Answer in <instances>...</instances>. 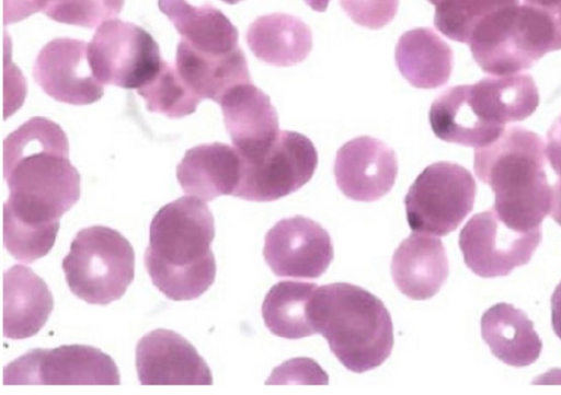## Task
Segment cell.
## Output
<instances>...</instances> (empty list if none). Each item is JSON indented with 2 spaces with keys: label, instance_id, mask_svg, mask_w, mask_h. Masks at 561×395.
<instances>
[{
  "label": "cell",
  "instance_id": "1",
  "mask_svg": "<svg viewBox=\"0 0 561 395\" xmlns=\"http://www.w3.org/2000/svg\"><path fill=\"white\" fill-rule=\"evenodd\" d=\"M3 245L18 260L33 263L53 248L60 217L80 197V175L69 160L60 126L32 117L3 141Z\"/></svg>",
  "mask_w": 561,
  "mask_h": 395
},
{
  "label": "cell",
  "instance_id": "2",
  "mask_svg": "<svg viewBox=\"0 0 561 395\" xmlns=\"http://www.w3.org/2000/svg\"><path fill=\"white\" fill-rule=\"evenodd\" d=\"M214 237L215 221L205 200L183 196L160 208L144 255L153 286L174 301L202 295L216 277Z\"/></svg>",
  "mask_w": 561,
  "mask_h": 395
},
{
  "label": "cell",
  "instance_id": "3",
  "mask_svg": "<svg viewBox=\"0 0 561 395\" xmlns=\"http://www.w3.org/2000/svg\"><path fill=\"white\" fill-rule=\"evenodd\" d=\"M538 105L531 75H491L445 90L432 103L428 119L440 140L478 149L496 141L506 124L528 118Z\"/></svg>",
  "mask_w": 561,
  "mask_h": 395
},
{
  "label": "cell",
  "instance_id": "4",
  "mask_svg": "<svg viewBox=\"0 0 561 395\" xmlns=\"http://www.w3.org/2000/svg\"><path fill=\"white\" fill-rule=\"evenodd\" d=\"M546 160L542 138L519 126L506 128L496 141L474 151V173L493 190L497 217L514 230L538 229L550 212Z\"/></svg>",
  "mask_w": 561,
  "mask_h": 395
},
{
  "label": "cell",
  "instance_id": "5",
  "mask_svg": "<svg viewBox=\"0 0 561 395\" xmlns=\"http://www.w3.org/2000/svg\"><path fill=\"white\" fill-rule=\"evenodd\" d=\"M309 314L339 361L363 373L381 365L393 347V326L383 302L366 289L334 282L316 289Z\"/></svg>",
  "mask_w": 561,
  "mask_h": 395
},
{
  "label": "cell",
  "instance_id": "6",
  "mask_svg": "<svg viewBox=\"0 0 561 395\" xmlns=\"http://www.w3.org/2000/svg\"><path fill=\"white\" fill-rule=\"evenodd\" d=\"M469 48L490 75L520 73L561 49V22L551 11L518 2L485 16L473 30Z\"/></svg>",
  "mask_w": 561,
  "mask_h": 395
},
{
  "label": "cell",
  "instance_id": "7",
  "mask_svg": "<svg viewBox=\"0 0 561 395\" xmlns=\"http://www.w3.org/2000/svg\"><path fill=\"white\" fill-rule=\"evenodd\" d=\"M70 291L90 303L121 299L135 276V252L117 230L92 225L80 230L61 263Z\"/></svg>",
  "mask_w": 561,
  "mask_h": 395
},
{
  "label": "cell",
  "instance_id": "8",
  "mask_svg": "<svg viewBox=\"0 0 561 395\" xmlns=\"http://www.w3.org/2000/svg\"><path fill=\"white\" fill-rule=\"evenodd\" d=\"M241 176L233 196L250 201H274L308 183L318 165V153L309 138L279 131L266 147L240 154Z\"/></svg>",
  "mask_w": 561,
  "mask_h": 395
},
{
  "label": "cell",
  "instance_id": "9",
  "mask_svg": "<svg viewBox=\"0 0 561 395\" xmlns=\"http://www.w3.org/2000/svg\"><path fill=\"white\" fill-rule=\"evenodd\" d=\"M477 184L463 166L440 161L426 166L404 198L407 220L413 232L444 236L471 212Z\"/></svg>",
  "mask_w": 561,
  "mask_h": 395
},
{
  "label": "cell",
  "instance_id": "10",
  "mask_svg": "<svg viewBox=\"0 0 561 395\" xmlns=\"http://www.w3.org/2000/svg\"><path fill=\"white\" fill-rule=\"evenodd\" d=\"M88 59L102 84L139 89L160 70L159 45L142 27L112 19L103 22L88 44Z\"/></svg>",
  "mask_w": 561,
  "mask_h": 395
},
{
  "label": "cell",
  "instance_id": "11",
  "mask_svg": "<svg viewBox=\"0 0 561 395\" xmlns=\"http://www.w3.org/2000/svg\"><path fill=\"white\" fill-rule=\"evenodd\" d=\"M119 382L114 360L87 345L31 349L3 369L4 385H118Z\"/></svg>",
  "mask_w": 561,
  "mask_h": 395
},
{
  "label": "cell",
  "instance_id": "12",
  "mask_svg": "<svg viewBox=\"0 0 561 395\" xmlns=\"http://www.w3.org/2000/svg\"><path fill=\"white\" fill-rule=\"evenodd\" d=\"M541 242V228L520 232L493 208L473 214L461 229L459 247L469 269L482 278L504 277L526 265Z\"/></svg>",
  "mask_w": 561,
  "mask_h": 395
},
{
  "label": "cell",
  "instance_id": "13",
  "mask_svg": "<svg viewBox=\"0 0 561 395\" xmlns=\"http://www.w3.org/2000/svg\"><path fill=\"white\" fill-rule=\"evenodd\" d=\"M263 256L277 277L316 279L328 269L334 249L321 224L294 216L282 219L266 233Z\"/></svg>",
  "mask_w": 561,
  "mask_h": 395
},
{
  "label": "cell",
  "instance_id": "14",
  "mask_svg": "<svg viewBox=\"0 0 561 395\" xmlns=\"http://www.w3.org/2000/svg\"><path fill=\"white\" fill-rule=\"evenodd\" d=\"M33 78L47 95L71 105L92 104L104 94L83 40L61 37L48 42L35 59Z\"/></svg>",
  "mask_w": 561,
  "mask_h": 395
},
{
  "label": "cell",
  "instance_id": "15",
  "mask_svg": "<svg viewBox=\"0 0 561 395\" xmlns=\"http://www.w3.org/2000/svg\"><path fill=\"white\" fill-rule=\"evenodd\" d=\"M141 385H211L213 374L196 348L179 333L157 328L136 346Z\"/></svg>",
  "mask_w": 561,
  "mask_h": 395
},
{
  "label": "cell",
  "instance_id": "16",
  "mask_svg": "<svg viewBox=\"0 0 561 395\" xmlns=\"http://www.w3.org/2000/svg\"><path fill=\"white\" fill-rule=\"evenodd\" d=\"M394 151L379 139L360 136L344 143L334 161L340 190L356 201H376L388 194L397 178Z\"/></svg>",
  "mask_w": 561,
  "mask_h": 395
},
{
  "label": "cell",
  "instance_id": "17",
  "mask_svg": "<svg viewBox=\"0 0 561 395\" xmlns=\"http://www.w3.org/2000/svg\"><path fill=\"white\" fill-rule=\"evenodd\" d=\"M219 104L226 129L240 154L266 147L280 131L268 95L251 81L230 89Z\"/></svg>",
  "mask_w": 561,
  "mask_h": 395
},
{
  "label": "cell",
  "instance_id": "18",
  "mask_svg": "<svg viewBox=\"0 0 561 395\" xmlns=\"http://www.w3.org/2000/svg\"><path fill=\"white\" fill-rule=\"evenodd\" d=\"M448 274V258L443 242L426 233H412L393 253L392 279L397 288L412 300L434 297Z\"/></svg>",
  "mask_w": 561,
  "mask_h": 395
},
{
  "label": "cell",
  "instance_id": "19",
  "mask_svg": "<svg viewBox=\"0 0 561 395\" xmlns=\"http://www.w3.org/2000/svg\"><path fill=\"white\" fill-rule=\"evenodd\" d=\"M3 336L24 339L36 335L54 307L46 282L30 267L14 265L3 272Z\"/></svg>",
  "mask_w": 561,
  "mask_h": 395
},
{
  "label": "cell",
  "instance_id": "20",
  "mask_svg": "<svg viewBox=\"0 0 561 395\" xmlns=\"http://www.w3.org/2000/svg\"><path fill=\"white\" fill-rule=\"evenodd\" d=\"M241 160L234 147L221 142L188 149L176 166V178L188 195L205 201L234 194L240 183Z\"/></svg>",
  "mask_w": 561,
  "mask_h": 395
},
{
  "label": "cell",
  "instance_id": "21",
  "mask_svg": "<svg viewBox=\"0 0 561 395\" xmlns=\"http://www.w3.org/2000/svg\"><path fill=\"white\" fill-rule=\"evenodd\" d=\"M175 68L184 82L202 100L208 98L218 104L230 89L251 81L241 48L228 54H206L180 40Z\"/></svg>",
  "mask_w": 561,
  "mask_h": 395
},
{
  "label": "cell",
  "instance_id": "22",
  "mask_svg": "<svg viewBox=\"0 0 561 395\" xmlns=\"http://www.w3.org/2000/svg\"><path fill=\"white\" fill-rule=\"evenodd\" d=\"M480 325L491 352L505 364L522 368L539 358L542 342L524 311L501 302L483 313Z\"/></svg>",
  "mask_w": 561,
  "mask_h": 395
},
{
  "label": "cell",
  "instance_id": "23",
  "mask_svg": "<svg viewBox=\"0 0 561 395\" xmlns=\"http://www.w3.org/2000/svg\"><path fill=\"white\" fill-rule=\"evenodd\" d=\"M160 11L172 22L181 40L206 54H228L239 47V33L230 20L211 4L187 0H158Z\"/></svg>",
  "mask_w": 561,
  "mask_h": 395
},
{
  "label": "cell",
  "instance_id": "24",
  "mask_svg": "<svg viewBox=\"0 0 561 395\" xmlns=\"http://www.w3.org/2000/svg\"><path fill=\"white\" fill-rule=\"evenodd\" d=\"M245 40L261 61L289 67L304 61L312 48V33L299 18L271 13L256 18L248 27Z\"/></svg>",
  "mask_w": 561,
  "mask_h": 395
},
{
  "label": "cell",
  "instance_id": "25",
  "mask_svg": "<svg viewBox=\"0 0 561 395\" xmlns=\"http://www.w3.org/2000/svg\"><path fill=\"white\" fill-rule=\"evenodd\" d=\"M394 59L411 85L426 90L445 85L454 65L450 46L430 27L403 33L397 43Z\"/></svg>",
  "mask_w": 561,
  "mask_h": 395
},
{
  "label": "cell",
  "instance_id": "26",
  "mask_svg": "<svg viewBox=\"0 0 561 395\" xmlns=\"http://www.w3.org/2000/svg\"><path fill=\"white\" fill-rule=\"evenodd\" d=\"M317 288L316 283L294 280L272 286L262 304V317L271 333L287 339L316 334L309 306Z\"/></svg>",
  "mask_w": 561,
  "mask_h": 395
},
{
  "label": "cell",
  "instance_id": "27",
  "mask_svg": "<svg viewBox=\"0 0 561 395\" xmlns=\"http://www.w3.org/2000/svg\"><path fill=\"white\" fill-rule=\"evenodd\" d=\"M149 112L169 118L193 114L202 98L184 82L176 68L163 61L160 70L148 83L137 90Z\"/></svg>",
  "mask_w": 561,
  "mask_h": 395
},
{
  "label": "cell",
  "instance_id": "28",
  "mask_svg": "<svg viewBox=\"0 0 561 395\" xmlns=\"http://www.w3.org/2000/svg\"><path fill=\"white\" fill-rule=\"evenodd\" d=\"M435 7L434 25L446 37L469 43L474 27L494 11L522 0H428Z\"/></svg>",
  "mask_w": 561,
  "mask_h": 395
},
{
  "label": "cell",
  "instance_id": "29",
  "mask_svg": "<svg viewBox=\"0 0 561 395\" xmlns=\"http://www.w3.org/2000/svg\"><path fill=\"white\" fill-rule=\"evenodd\" d=\"M125 0H71L48 15L65 24L92 28L115 19Z\"/></svg>",
  "mask_w": 561,
  "mask_h": 395
},
{
  "label": "cell",
  "instance_id": "30",
  "mask_svg": "<svg viewBox=\"0 0 561 395\" xmlns=\"http://www.w3.org/2000/svg\"><path fill=\"white\" fill-rule=\"evenodd\" d=\"M340 4L356 24L378 30L393 20L399 0H340Z\"/></svg>",
  "mask_w": 561,
  "mask_h": 395
},
{
  "label": "cell",
  "instance_id": "31",
  "mask_svg": "<svg viewBox=\"0 0 561 395\" xmlns=\"http://www.w3.org/2000/svg\"><path fill=\"white\" fill-rule=\"evenodd\" d=\"M71 0H3V22L12 24L36 13L47 16Z\"/></svg>",
  "mask_w": 561,
  "mask_h": 395
},
{
  "label": "cell",
  "instance_id": "32",
  "mask_svg": "<svg viewBox=\"0 0 561 395\" xmlns=\"http://www.w3.org/2000/svg\"><path fill=\"white\" fill-rule=\"evenodd\" d=\"M298 359L302 358L290 360L274 369V371L271 374V379L266 381V384L288 383L291 382L293 379L295 381L296 379L299 377L300 382L304 383L301 375L308 376L312 381V383L318 384V382L312 376L310 377V374L328 380L327 373L323 372L314 361L309 360L308 358H306L302 369H298L300 368L298 365Z\"/></svg>",
  "mask_w": 561,
  "mask_h": 395
},
{
  "label": "cell",
  "instance_id": "33",
  "mask_svg": "<svg viewBox=\"0 0 561 395\" xmlns=\"http://www.w3.org/2000/svg\"><path fill=\"white\" fill-rule=\"evenodd\" d=\"M546 159L561 181V115L551 124L545 142Z\"/></svg>",
  "mask_w": 561,
  "mask_h": 395
},
{
  "label": "cell",
  "instance_id": "34",
  "mask_svg": "<svg viewBox=\"0 0 561 395\" xmlns=\"http://www.w3.org/2000/svg\"><path fill=\"white\" fill-rule=\"evenodd\" d=\"M551 321L556 335L561 339V281L551 297Z\"/></svg>",
  "mask_w": 561,
  "mask_h": 395
},
{
  "label": "cell",
  "instance_id": "35",
  "mask_svg": "<svg viewBox=\"0 0 561 395\" xmlns=\"http://www.w3.org/2000/svg\"><path fill=\"white\" fill-rule=\"evenodd\" d=\"M549 214L552 219L561 225V181L558 182L552 187V201L551 209Z\"/></svg>",
  "mask_w": 561,
  "mask_h": 395
},
{
  "label": "cell",
  "instance_id": "36",
  "mask_svg": "<svg viewBox=\"0 0 561 395\" xmlns=\"http://www.w3.org/2000/svg\"><path fill=\"white\" fill-rule=\"evenodd\" d=\"M522 2L551 11L559 10L561 7V0H522Z\"/></svg>",
  "mask_w": 561,
  "mask_h": 395
},
{
  "label": "cell",
  "instance_id": "37",
  "mask_svg": "<svg viewBox=\"0 0 561 395\" xmlns=\"http://www.w3.org/2000/svg\"><path fill=\"white\" fill-rule=\"evenodd\" d=\"M305 2L314 11L324 12L330 0H305Z\"/></svg>",
  "mask_w": 561,
  "mask_h": 395
},
{
  "label": "cell",
  "instance_id": "38",
  "mask_svg": "<svg viewBox=\"0 0 561 395\" xmlns=\"http://www.w3.org/2000/svg\"><path fill=\"white\" fill-rule=\"evenodd\" d=\"M221 1H224V2H226L228 4H236V3H238V2H240L242 0H221Z\"/></svg>",
  "mask_w": 561,
  "mask_h": 395
},
{
  "label": "cell",
  "instance_id": "39",
  "mask_svg": "<svg viewBox=\"0 0 561 395\" xmlns=\"http://www.w3.org/2000/svg\"><path fill=\"white\" fill-rule=\"evenodd\" d=\"M558 15H559V19H560V22H561V7L558 10Z\"/></svg>",
  "mask_w": 561,
  "mask_h": 395
}]
</instances>
